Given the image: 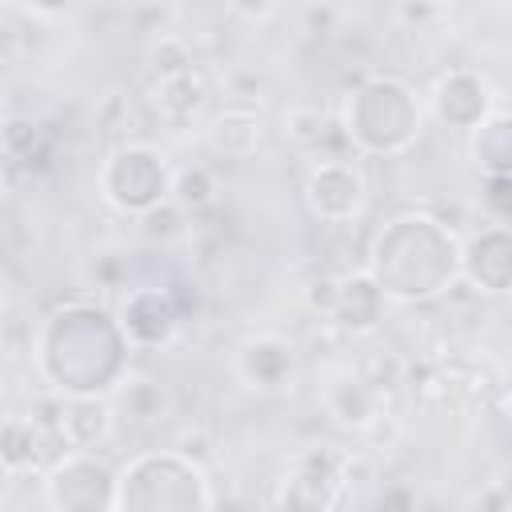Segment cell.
Wrapping results in <instances>:
<instances>
[{
	"instance_id": "obj_1",
	"label": "cell",
	"mask_w": 512,
	"mask_h": 512,
	"mask_svg": "<svg viewBox=\"0 0 512 512\" xmlns=\"http://www.w3.org/2000/svg\"><path fill=\"white\" fill-rule=\"evenodd\" d=\"M344 136L372 156H396L420 136V100L396 76H368L344 104Z\"/></svg>"
},
{
	"instance_id": "obj_2",
	"label": "cell",
	"mask_w": 512,
	"mask_h": 512,
	"mask_svg": "<svg viewBox=\"0 0 512 512\" xmlns=\"http://www.w3.org/2000/svg\"><path fill=\"white\" fill-rule=\"evenodd\" d=\"M216 496L208 488L204 468L176 452H140L116 472L112 508H212Z\"/></svg>"
},
{
	"instance_id": "obj_3",
	"label": "cell",
	"mask_w": 512,
	"mask_h": 512,
	"mask_svg": "<svg viewBox=\"0 0 512 512\" xmlns=\"http://www.w3.org/2000/svg\"><path fill=\"white\" fill-rule=\"evenodd\" d=\"M168 180L172 176H168L164 156L136 140L116 144L100 168V192L124 216H140L152 204L168 200Z\"/></svg>"
},
{
	"instance_id": "obj_4",
	"label": "cell",
	"mask_w": 512,
	"mask_h": 512,
	"mask_svg": "<svg viewBox=\"0 0 512 512\" xmlns=\"http://www.w3.org/2000/svg\"><path fill=\"white\" fill-rule=\"evenodd\" d=\"M116 472L92 452H64L44 468V500L52 508H112Z\"/></svg>"
},
{
	"instance_id": "obj_5",
	"label": "cell",
	"mask_w": 512,
	"mask_h": 512,
	"mask_svg": "<svg viewBox=\"0 0 512 512\" xmlns=\"http://www.w3.org/2000/svg\"><path fill=\"white\" fill-rule=\"evenodd\" d=\"M304 200H308L316 220H324V224H352L364 212V204H368V180H364V172L352 160L328 156V160H316L308 168Z\"/></svg>"
},
{
	"instance_id": "obj_6",
	"label": "cell",
	"mask_w": 512,
	"mask_h": 512,
	"mask_svg": "<svg viewBox=\"0 0 512 512\" xmlns=\"http://www.w3.org/2000/svg\"><path fill=\"white\" fill-rule=\"evenodd\" d=\"M236 376L252 392H284L300 376L296 344L280 332H256L236 348Z\"/></svg>"
},
{
	"instance_id": "obj_7",
	"label": "cell",
	"mask_w": 512,
	"mask_h": 512,
	"mask_svg": "<svg viewBox=\"0 0 512 512\" xmlns=\"http://www.w3.org/2000/svg\"><path fill=\"white\" fill-rule=\"evenodd\" d=\"M320 408L336 428L368 436L384 416V396L356 368H336L320 388Z\"/></svg>"
},
{
	"instance_id": "obj_8",
	"label": "cell",
	"mask_w": 512,
	"mask_h": 512,
	"mask_svg": "<svg viewBox=\"0 0 512 512\" xmlns=\"http://www.w3.org/2000/svg\"><path fill=\"white\" fill-rule=\"evenodd\" d=\"M432 112L448 132H468L492 112V88L472 68H452L432 88Z\"/></svg>"
},
{
	"instance_id": "obj_9",
	"label": "cell",
	"mask_w": 512,
	"mask_h": 512,
	"mask_svg": "<svg viewBox=\"0 0 512 512\" xmlns=\"http://www.w3.org/2000/svg\"><path fill=\"white\" fill-rule=\"evenodd\" d=\"M208 96H212V88L200 68L148 80V108L164 128H192L200 120V112L208 108Z\"/></svg>"
},
{
	"instance_id": "obj_10",
	"label": "cell",
	"mask_w": 512,
	"mask_h": 512,
	"mask_svg": "<svg viewBox=\"0 0 512 512\" xmlns=\"http://www.w3.org/2000/svg\"><path fill=\"white\" fill-rule=\"evenodd\" d=\"M112 416L124 420L128 428H160L172 420L176 412V400H172V388L156 376H144V372H128L124 380L112 384Z\"/></svg>"
},
{
	"instance_id": "obj_11",
	"label": "cell",
	"mask_w": 512,
	"mask_h": 512,
	"mask_svg": "<svg viewBox=\"0 0 512 512\" xmlns=\"http://www.w3.org/2000/svg\"><path fill=\"white\" fill-rule=\"evenodd\" d=\"M328 320L340 332H348V336H368V332L380 328V320H384V292H380V284L372 280L368 268H356V272L340 276Z\"/></svg>"
},
{
	"instance_id": "obj_12",
	"label": "cell",
	"mask_w": 512,
	"mask_h": 512,
	"mask_svg": "<svg viewBox=\"0 0 512 512\" xmlns=\"http://www.w3.org/2000/svg\"><path fill=\"white\" fill-rule=\"evenodd\" d=\"M200 140H204L208 152H216L224 160H248V156H256V148L264 140V120H260L256 108L232 104V108H224V112L204 120Z\"/></svg>"
},
{
	"instance_id": "obj_13",
	"label": "cell",
	"mask_w": 512,
	"mask_h": 512,
	"mask_svg": "<svg viewBox=\"0 0 512 512\" xmlns=\"http://www.w3.org/2000/svg\"><path fill=\"white\" fill-rule=\"evenodd\" d=\"M460 268L476 292H504L512 272V244L504 224H492L480 236H472L468 248L460 252Z\"/></svg>"
},
{
	"instance_id": "obj_14",
	"label": "cell",
	"mask_w": 512,
	"mask_h": 512,
	"mask_svg": "<svg viewBox=\"0 0 512 512\" xmlns=\"http://www.w3.org/2000/svg\"><path fill=\"white\" fill-rule=\"evenodd\" d=\"M180 324V312L172 304L168 292L160 288H140L124 300V312H120V332L132 340V344H164Z\"/></svg>"
},
{
	"instance_id": "obj_15",
	"label": "cell",
	"mask_w": 512,
	"mask_h": 512,
	"mask_svg": "<svg viewBox=\"0 0 512 512\" xmlns=\"http://www.w3.org/2000/svg\"><path fill=\"white\" fill-rule=\"evenodd\" d=\"M112 432H116L112 404L100 400L96 392H84V396H68L64 400V408H60V440H64V448H72V452H96Z\"/></svg>"
},
{
	"instance_id": "obj_16",
	"label": "cell",
	"mask_w": 512,
	"mask_h": 512,
	"mask_svg": "<svg viewBox=\"0 0 512 512\" xmlns=\"http://www.w3.org/2000/svg\"><path fill=\"white\" fill-rule=\"evenodd\" d=\"M332 128H336V120H332V112H328L324 104L296 100V104H288V108L280 112V132H284V140H288L292 148H300V152H316V148L332 136Z\"/></svg>"
},
{
	"instance_id": "obj_17",
	"label": "cell",
	"mask_w": 512,
	"mask_h": 512,
	"mask_svg": "<svg viewBox=\"0 0 512 512\" xmlns=\"http://www.w3.org/2000/svg\"><path fill=\"white\" fill-rule=\"evenodd\" d=\"M472 132V156L484 172H508V116L504 108H496L492 116H484Z\"/></svg>"
},
{
	"instance_id": "obj_18",
	"label": "cell",
	"mask_w": 512,
	"mask_h": 512,
	"mask_svg": "<svg viewBox=\"0 0 512 512\" xmlns=\"http://www.w3.org/2000/svg\"><path fill=\"white\" fill-rule=\"evenodd\" d=\"M168 200L196 216V212H204V208L216 204V176H212L204 164H188V168L172 172V180H168Z\"/></svg>"
},
{
	"instance_id": "obj_19",
	"label": "cell",
	"mask_w": 512,
	"mask_h": 512,
	"mask_svg": "<svg viewBox=\"0 0 512 512\" xmlns=\"http://www.w3.org/2000/svg\"><path fill=\"white\" fill-rule=\"evenodd\" d=\"M188 68H196V52L180 32H160V36L148 40V80L176 76V72H188Z\"/></svg>"
},
{
	"instance_id": "obj_20",
	"label": "cell",
	"mask_w": 512,
	"mask_h": 512,
	"mask_svg": "<svg viewBox=\"0 0 512 512\" xmlns=\"http://www.w3.org/2000/svg\"><path fill=\"white\" fill-rule=\"evenodd\" d=\"M140 236L148 244H168V240H184L188 236V212L172 200L152 204L148 212H140Z\"/></svg>"
},
{
	"instance_id": "obj_21",
	"label": "cell",
	"mask_w": 512,
	"mask_h": 512,
	"mask_svg": "<svg viewBox=\"0 0 512 512\" xmlns=\"http://www.w3.org/2000/svg\"><path fill=\"white\" fill-rule=\"evenodd\" d=\"M220 84H224V96L240 108H256L268 96V80L256 64H228L220 72Z\"/></svg>"
},
{
	"instance_id": "obj_22",
	"label": "cell",
	"mask_w": 512,
	"mask_h": 512,
	"mask_svg": "<svg viewBox=\"0 0 512 512\" xmlns=\"http://www.w3.org/2000/svg\"><path fill=\"white\" fill-rule=\"evenodd\" d=\"M356 372H360L380 396H388V392H396L400 380H404V356H396V352H388V348H376V352H368V356L356 364Z\"/></svg>"
},
{
	"instance_id": "obj_23",
	"label": "cell",
	"mask_w": 512,
	"mask_h": 512,
	"mask_svg": "<svg viewBox=\"0 0 512 512\" xmlns=\"http://www.w3.org/2000/svg\"><path fill=\"white\" fill-rule=\"evenodd\" d=\"M96 124L104 132H116V136H132L136 132V104L128 92H108L96 108Z\"/></svg>"
},
{
	"instance_id": "obj_24",
	"label": "cell",
	"mask_w": 512,
	"mask_h": 512,
	"mask_svg": "<svg viewBox=\"0 0 512 512\" xmlns=\"http://www.w3.org/2000/svg\"><path fill=\"white\" fill-rule=\"evenodd\" d=\"M448 4H452V0H400V4H396V20H400L404 28L424 32V28H432L436 20H444Z\"/></svg>"
},
{
	"instance_id": "obj_25",
	"label": "cell",
	"mask_w": 512,
	"mask_h": 512,
	"mask_svg": "<svg viewBox=\"0 0 512 512\" xmlns=\"http://www.w3.org/2000/svg\"><path fill=\"white\" fill-rule=\"evenodd\" d=\"M32 56V36L24 20H4L0 16V64H20Z\"/></svg>"
},
{
	"instance_id": "obj_26",
	"label": "cell",
	"mask_w": 512,
	"mask_h": 512,
	"mask_svg": "<svg viewBox=\"0 0 512 512\" xmlns=\"http://www.w3.org/2000/svg\"><path fill=\"white\" fill-rule=\"evenodd\" d=\"M300 24L308 36H332L340 28V8L332 0H308L300 12Z\"/></svg>"
},
{
	"instance_id": "obj_27",
	"label": "cell",
	"mask_w": 512,
	"mask_h": 512,
	"mask_svg": "<svg viewBox=\"0 0 512 512\" xmlns=\"http://www.w3.org/2000/svg\"><path fill=\"white\" fill-rule=\"evenodd\" d=\"M336 284H340V276H332V272L312 276L308 288H304V304H308V312L328 316V312H332V300H336Z\"/></svg>"
},
{
	"instance_id": "obj_28",
	"label": "cell",
	"mask_w": 512,
	"mask_h": 512,
	"mask_svg": "<svg viewBox=\"0 0 512 512\" xmlns=\"http://www.w3.org/2000/svg\"><path fill=\"white\" fill-rule=\"evenodd\" d=\"M484 204H488V216L492 224H504L508 220V172H484Z\"/></svg>"
},
{
	"instance_id": "obj_29",
	"label": "cell",
	"mask_w": 512,
	"mask_h": 512,
	"mask_svg": "<svg viewBox=\"0 0 512 512\" xmlns=\"http://www.w3.org/2000/svg\"><path fill=\"white\" fill-rule=\"evenodd\" d=\"M228 8L244 20V24H268L276 16V0H228Z\"/></svg>"
},
{
	"instance_id": "obj_30",
	"label": "cell",
	"mask_w": 512,
	"mask_h": 512,
	"mask_svg": "<svg viewBox=\"0 0 512 512\" xmlns=\"http://www.w3.org/2000/svg\"><path fill=\"white\" fill-rule=\"evenodd\" d=\"M124 272H128V260H120V256H112V252L96 256V264H92V276H96V284H104V288H116Z\"/></svg>"
},
{
	"instance_id": "obj_31",
	"label": "cell",
	"mask_w": 512,
	"mask_h": 512,
	"mask_svg": "<svg viewBox=\"0 0 512 512\" xmlns=\"http://www.w3.org/2000/svg\"><path fill=\"white\" fill-rule=\"evenodd\" d=\"M24 4H28V12L40 16V20H52V16H64V12L76 8V0H24Z\"/></svg>"
},
{
	"instance_id": "obj_32",
	"label": "cell",
	"mask_w": 512,
	"mask_h": 512,
	"mask_svg": "<svg viewBox=\"0 0 512 512\" xmlns=\"http://www.w3.org/2000/svg\"><path fill=\"white\" fill-rule=\"evenodd\" d=\"M8 480H12V464H8V460H4V452H0V496H4Z\"/></svg>"
},
{
	"instance_id": "obj_33",
	"label": "cell",
	"mask_w": 512,
	"mask_h": 512,
	"mask_svg": "<svg viewBox=\"0 0 512 512\" xmlns=\"http://www.w3.org/2000/svg\"><path fill=\"white\" fill-rule=\"evenodd\" d=\"M0 120H4V92H0Z\"/></svg>"
},
{
	"instance_id": "obj_34",
	"label": "cell",
	"mask_w": 512,
	"mask_h": 512,
	"mask_svg": "<svg viewBox=\"0 0 512 512\" xmlns=\"http://www.w3.org/2000/svg\"><path fill=\"white\" fill-rule=\"evenodd\" d=\"M8 4H16V0H0V8H8Z\"/></svg>"
}]
</instances>
